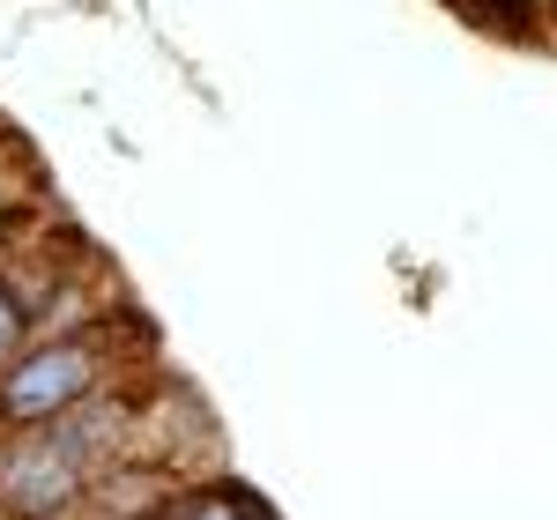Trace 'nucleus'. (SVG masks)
<instances>
[{"instance_id":"1","label":"nucleus","mask_w":557,"mask_h":520,"mask_svg":"<svg viewBox=\"0 0 557 520\" xmlns=\"http://www.w3.org/2000/svg\"><path fill=\"white\" fill-rule=\"evenodd\" d=\"M134 335V320L120 312L112 327H89V335H30V349L0 372V432H23V424H52L67 409H83L89 394L134 380L120 343Z\"/></svg>"},{"instance_id":"2","label":"nucleus","mask_w":557,"mask_h":520,"mask_svg":"<svg viewBox=\"0 0 557 520\" xmlns=\"http://www.w3.org/2000/svg\"><path fill=\"white\" fill-rule=\"evenodd\" d=\"M157 520H275L268 506H260L246 483H231V476H209V483H194V491H178L172 506Z\"/></svg>"},{"instance_id":"3","label":"nucleus","mask_w":557,"mask_h":520,"mask_svg":"<svg viewBox=\"0 0 557 520\" xmlns=\"http://www.w3.org/2000/svg\"><path fill=\"white\" fill-rule=\"evenodd\" d=\"M438 8H454L461 23L498 30V38H535V15H543V0H438Z\"/></svg>"},{"instance_id":"4","label":"nucleus","mask_w":557,"mask_h":520,"mask_svg":"<svg viewBox=\"0 0 557 520\" xmlns=\"http://www.w3.org/2000/svg\"><path fill=\"white\" fill-rule=\"evenodd\" d=\"M23 349H30V312H23V298L0 283V372H8Z\"/></svg>"},{"instance_id":"5","label":"nucleus","mask_w":557,"mask_h":520,"mask_svg":"<svg viewBox=\"0 0 557 520\" xmlns=\"http://www.w3.org/2000/svg\"><path fill=\"white\" fill-rule=\"evenodd\" d=\"M15 231H30V209H15V216H0V260H8V246H15Z\"/></svg>"},{"instance_id":"6","label":"nucleus","mask_w":557,"mask_h":520,"mask_svg":"<svg viewBox=\"0 0 557 520\" xmlns=\"http://www.w3.org/2000/svg\"><path fill=\"white\" fill-rule=\"evenodd\" d=\"M15 209H23V201H15V194H8V186H0V216H15Z\"/></svg>"}]
</instances>
